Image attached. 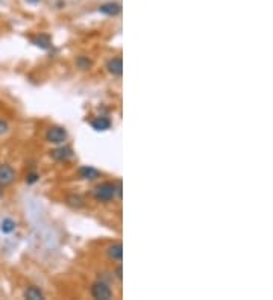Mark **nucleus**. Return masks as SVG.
Masks as SVG:
<instances>
[{
    "label": "nucleus",
    "mask_w": 273,
    "mask_h": 300,
    "mask_svg": "<svg viewBox=\"0 0 273 300\" xmlns=\"http://www.w3.org/2000/svg\"><path fill=\"white\" fill-rule=\"evenodd\" d=\"M93 197L96 202L110 204L117 197L122 198V182H102L93 189Z\"/></svg>",
    "instance_id": "obj_1"
},
{
    "label": "nucleus",
    "mask_w": 273,
    "mask_h": 300,
    "mask_svg": "<svg viewBox=\"0 0 273 300\" xmlns=\"http://www.w3.org/2000/svg\"><path fill=\"white\" fill-rule=\"evenodd\" d=\"M68 140V132L64 126H50L47 131H46V141L50 143V144H55V146H59V144H65Z\"/></svg>",
    "instance_id": "obj_2"
},
{
    "label": "nucleus",
    "mask_w": 273,
    "mask_h": 300,
    "mask_svg": "<svg viewBox=\"0 0 273 300\" xmlns=\"http://www.w3.org/2000/svg\"><path fill=\"white\" fill-rule=\"evenodd\" d=\"M89 292L98 300H110V298L114 297V292H113L111 286L107 282H104V280H96L93 285H91Z\"/></svg>",
    "instance_id": "obj_3"
},
{
    "label": "nucleus",
    "mask_w": 273,
    "mask_h": 300,
    "mask_svg": "<svg viewBox=\"0 0 273 300\" xmlns=\"http://www.w3.org/2000/svg\"><path fill=\"white\" fill-rule=\"evenodd\" d=\"M49 156L56 162H70L74 158V152L67 144H59L56 149L49 152Z\"/></svg>",
    "instance_id": "obj_4"
},
{
    "label": "nucleus",
    "mask_w": 273,
    "mask_h": 300,
    "mask_svg": "<svg viewBox=\"0 0 273 300\" xmlns=\"http://www.w3.org/2000/svg\"><path fill=\"white\" fill-rule=\"evenodd\" d=\"M17 171L10 164H0V185L10 186L16 182Z\"/></svg>",
    "instance_id": "obj_5"
},
{
    "label": "nucleus",
    "mask_w": 273,
    "mask_h": 300,
    "mask_svg": "<svg viewBox=\"0 0 273 300\" xmlns=\"http://www.w3.org/2000/svg\"><path fill=\"white\" fill-rule=\"evenodd\" d=\"M77 176H79V179H82V180L93 182V180H98V179H101L102 173H101L98 168L91 167V165H82V167L77 170Z\"/></svg>",
    "instance_id": "obj_6"
},
{
    "label": "nucleus",
    "mask_w": 273,
    "mask_h": 300,
    "mask_svg": "<svg viewBox=\"0 0 273 300\" xmlns=\"http://www.w3.org/2000/svg\"><path fill=\"white\" fill-rule=\"evenodd\" d=\"M107 71L114 77H122L123 74V61L120 56H114L107 62Z\"/></svg>",
    "instance_id": "obj_7"
},
{
    "label": "nucleus",
    "mask_w": 273,
    "mask_h": 300,
    "mask_svg": "<svg viewBox=\"0 0 273 300\" xmlns=\"http://www.w3.org/2000/svg\"><path fill=\"white\" fill-rule=\"evenodd\" d=\"M99 13L107 17H117L122 13V5L117 2H108L99 7Z\"/></svg>",
    "instance_id": "obj_8"
},
{
    "label": "nucleus",
    "mask_w": 273,
    "mask_h": 300,
    "mask_svg": "<svg viewBox=\"0 0 273 300\" xmlns=\"http://www.w3.org/2000/svg\"><path fill=\"white\" fill-rule=\"evenodd\" d=\"M107 255L111 261H116V262H122L123 259V246L120 243H114L111 246L107 247Z\"/></svg>",
    "instance_id": "obj_9"
},
{
    "label": "nucleus",
    "mask_w": 273,
    "mask_h": 300,
    "mask_svg": "<svg viewBox=\"0 0 273 300\" xmlns=\"http://www.w3.org/2000/svg\"><path fill=\"white\" fill-rule=\"evenodd\" d=\"M65 205L70 207L71 210H80V208L85 207V200L79 194H68L65 197Z\"/></svg>",
    "instance_id": "obj_10"
},
{
    "label": "nucleus",
    "mask_w": 273,
    "mask_h": 300,
    "mask_svg": "<svg viewBox=\"0 0 273 300\" xmlns=\"http://www.w3.org/2000/svg\"><path fill=\"white\" fill-rule=\"evenodd\" d=\"M23 297H25V298H29V300H43L46 295H44V291H43L40 286L32 285V286H28V288L25 289Z\"/></svg>",
    "instance_id": "obj_11"
},
{
    "label": "nucleus",
    "mask_w": 273,
    "mask_h": 300,
    "mask_svg": "<svg viewBox=\"0 0 273 300\" xmlns=\"http://www.w3.org/2000/svg\"><path fill=\"white\" fill-rule=\"evenodd\" d=\"M91 128L99 132L108 131L111 128V120L108 117H96L95 120H91Z\"/></svg>",
    "instance_id": "obj_12"
},
{
    "label": "nucleus",
    "mask_w": 273,
    "mask_h": 300,
    "mask_svg": "<svg viewBox=\"0 0 273 300\" xmlns=\"http://www.w3.org/2000/svg\"><path fill=\"white\" fill-rule=\"evenodd\" d=\"M32 43H34L37 47L43 49V50H49V49L52 47V40H50L49 35H38V37L32 38Z\"/></svg>",
    "instance_id": "obj_13"
},
{
    "label": "nucleus",
    "mask_w": 273,
    "mask_h": 300,
    "mask_svg": "<svg viewBox=\"0 0 273 300\" xmlns=\"http://www.w3.org/2000/svg\"><path fill=\"white\" fill-rule=\"evenodd\" d=\"M17 229V222L13 219H4L2 223H0V231L4 234H13Z\"/></svg>",
    "instance_id": "obj_14"
},
{
    "label": "nucleus",
    "mask_w": 273,
    "mask_h": 300,
    "mask_svg": "<svg viewBox=\"0 0 273 300\" xmlns=\"http://www.w3.org/2000/svg\"><path fill=\"white\" fill-rule=\"evenodd\" d=\"M76 67L79 70H89L91 67H93V59H89L88 56H77L76 58Z\"/></svg>",
    "instance_id": "obj_15"
},
{
    "label": "nucleus",
    "mask_w": 273,
    "mask_h": 300,
    "mask_svg": "<svg viewBox=\"0 0 273 300\" xmlns=\"http://www.w3.org/2000/svg\"><path fill=\"white\" fill-rule=\"evenodd\" d=\"M38 180H40V174L35 173V171H32V173H29V174L26 176V183H28V185H34V183H37Z\"/></svg>",
    "instance_id": "obj_16"
},
{
    "label": "nucleus",
    "mask_w": 273,
    "mask_h": 300,
    "mask_svg": "<svg viewBox=\"0 0 273 300\" xmlns=\"http://www.w3.org/2000/svg\"><path fill=\"white\" fill-rule=\"evenodd\" d=\"M10 131V125L8 122H5L4 119H0V135H5Z\"/></svg>",
    "instance_id": "obj_17"
},
{
    "label": "nucleus",
    "mask_w": 273,
    "mask_h": 300,
    "mask_svg": "<svg viewBox=\"0 0 273 300\" xmlns=\"http://www.w3.org/2000/svg\"><path fill=\"white\" fill-rule=\"evenodd\" d=\"M116 277H117L119 280H122V277H123V274H122V265H119V267L116 268Z\"/></svg>",
    "instance_id": "obj_18"
},
{
    "label": "nucleus",
    "mask_w": 273,
    "mask_h": 300,
    "mask_svg": "<svg viewBox=\"0 0 273 300\" xmlns=\"http://www.w3.org/2000/svg\"><path fill=\"white\" fill-rule=\"evenodd\" d=\"M28 4H31V5H37V4H40L41 0H26Z\"/></svg>",
    "instance_id": "obj_19"
},
{
    "label": "nucleus",
    "mask_w": 273,
    "mask_h": 300,
    "mask_svg": "<svg viewBox=\"0 0 273 300\" xmlns=\"http://www.w3.org/2000/svg\"><path fill=\"white\" fill-rule=\"evenodd\" d=\"M2 195H4V186L0 185V198H2Z\"/></svg>",
    "instance_id": "obj_20"
}]
</instances>
